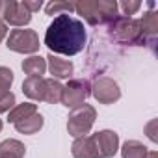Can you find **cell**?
Wrapping results in <instances>:
<instances>
[{"instance_id":"1","label":"cell","mask_w":158,"mask_h":158,"mask_svg":"<svg viewBox=\"0 0 158 158\" xmlns=\"http://www.w3.org/2000/svg\"><path fill=\"white\" fill-rule=\"evenodd\" d=\"M86 28L84 23L71 17L69 13L58 15L47 28L45 34V45L50 48V54H65L74 56L86 45Z\"/></svg>"},{"instance_id":"2","label":"cell","mask_w":158,"mask_h":158,"mask_svg":"<svg viewBox=\"0 0 158 158\" xmlns=\"http://www.w3.org/2000/svg\"><path fill=\"white\" fill-rule=\"evenodd\" d=\"M110 34L115 41L123 45H139L145 39L139 21L132 17H123V15H119L114 23H110Z\"/></svg>"},{"instance_id":"3","label":"cell","mask_w":158,"mask_h":158,"mask_svg":"<svg viewBox=\"0 0 158 158\" xmlns=\"http://www.w3.org/2000/svg\"><path fill=\"white\" fill-rule=\"evenodd\" d=\"M95 117H97V112L93 106L89 104H82V106H78L74 108L69 117H67V130L73 138H82L86 134H89L93 123H95Z\"/></svg>"},{"instance_id":"4","label":"cell","mask_w":158,"mask_h":158,"mask_svg":"<svg viewBox=\"0 0 158 158\" xmlns=\"http://www.w3.org/2000/svg\"><path fill=\"white\" fill-rule=\"evenodd\" d=\"M8 48L19 54H34L35 50H39V35L30 28L11 30L8 35Z\"/></svg>"},{"instance_id":"5","label":"cell","mask_w":158,"mask_h":158,"mask_svg":"<svg viewBox=\"0 0 158 158\" xmlns=\"http://www.w3.org/2000/svg\"><path fill=\"white\" fill-rule=\"evenodd\" d=\"M89 95H91V86L88 80H71L67 86H63L61 104L74 110L78 106H82Z\"/></svg>"},{"instance_id":"6","label":"cell","mask_w":158,"mask_h":158,"mask_svg":"<svg viewBox=\"0 0 158 158\" xmlns=\"http://www.w3.org/2000/svg\"><path fill=\"white\" fill-rule=\"evenodd\" d=\"M91 95L101 102V104H112L115 101H119L121 97V89L117 86V82H114L112 78L108 76H102V78H97L91 86Z\"/></svg>"},{"instance_id":"7","label":"cell","mask_w":158,"mask_h":158,"mask_svg":"<svg viewBox=\"0 0 158 158\" xmlns=\"http://www.w3.org/2000/svg\"><path fill=\"white\" fill-rule=\"evenodd\" d=\"M4 21L8 24H13V26H26L30 21H32V13L26 10L24 2H4V8H2V13Z\"/></svg>"},{"instance_id":"8","label":"cell","mask_w":158,"mask_h":158,"mask_svg":"<svg viewBox=\"0 0 158 158\" xmlns=\"http://www.w3.org/2000/svg\"><path fill=\"white\" fill-rule=\"evenodd\" d=\"M91 138L95 141L99 158H112L119 151V136L114 130H101Z\"/></svg>"},{"instance_id":"9","label":"cell","mask_w":158,"mask_h":158,"mask_svg":"<svg viewBox=\"0 0 158 158\" xmlns=\"http://www.w3.org/2000/svg\"><path fill=\"white\" fill-rule=\"evenodd\" d=\"M45 88H47V78L43 76H28L23 82V91L32 101H45Z\"/></svg>"},{"instance_id":"10","label":"cell","mask_w":158,"mask_h":158,"mask_svg":"<svg viewBox=\"0 0 158 158\" xmlns=\"http://www.w3.org/2000/svg\"><path fill=\"white\" fill-rule=\"evenodd\" d=\"M73 156L74 158H99L97 154V147L91 136H82V138H76L73 147Z\"/></svg>"},{"instance_id":"11","label":"cell","mask_w":158,"mask_h":158,"mask_svg":"<svg viewBox=\"0 0 158 158\" xmlns=\"http://www.w3.org/2000/svg\"><path fill=\"white\" fill-rule=\"evenodd\" d=\"M48 69L54 78H69L73 74V63L69 60H61L54 54H48Z\"/></svg>"},{"instance_id":"12","label":"cell","mask_w":158,"mask_h":158,"mask_svg":"<svg viewBox=\"0 0 158 158\" xmlns=\"http://www.w3.org/2000/svg\"><path fill=\"white\" fill-rule=\"evenodd\" d=\"M78 15H82L89 24H101L99 19V10H97V0H82L74 6Z\"/></svg>"},{"instance_id":"13","label":"cell","mask_w":158,"mask_h":158,"mask_svg":"<svg viewBox=\"0 0 158 158\" xmlns=\"http://www.w3.org/2000/svg\"><path fill=\"white\" fill-rule=\"evenodd\" d=\"M97 10H99V19H101V24L104 23H114L119 15V8H117V2L115 0H97Z\"/></svg>"},{"instance_id":"14","label":"cell","mask_w":158,"mask_h":158,"mask_svg":"<svg viewBox=\"0 0 158 158\" xmlns=\"http://www.w3.org/2000/svg\"><path fill=\"white\" fill-rule=\"evenodd\" d=\"M43 123H45L43 115L35 112L34 115H30V117H26V119L15 123V128H17V132H21V134H35V132H39V130L43 128Z\"/></svg>"},{"instance_id":"15","label":"cell","mask_w":158,"mask_h":158,"mask_svg":"<svg viewBox=\"0 0 158 158\" xmlns=\"http://www.w3.org/2000/svg\"><path fill=\"white\" fill-rule=\"evenodd\" d=\"M24 152L26 147L19 139H6L0 143V158H23Z\"/></svg>"},{"instance_id":"16","label":"cell","mask_w":158,"mask_h":158,"mask_svg":"<svg viewBox=\"0 0 158 158\" xmlns=\"http://www.w3.org/2000/svg\"><path fill=\"white\" fill-rule=\"evenodd\" d=\"M35 112H37V106H35L34 102H23V104H15V106L10 110V114H8V121L15 125V123L23 121V119H26V117L34 115Z\"/></svg>"},{"instance_id":"17","label":"cell","mask_w":158,"mask_h":158,"mask_svg":"<svg viewBox=\"0 0 158 158\" xmlns=\"http://www.w3.org/2000/svg\"><path fill=\"white\" fill-rule=\"evenodd\" d=\"M23 71L28 76H43L47 71V60L41 56H30L23 61Z\"/></svg>"},{"instance_id":"18","label":"cell","mask_w":158,"mask_h":158,"mask_svg":"<svg viewBox=\"0 0 158 158\" xmlns=\"http://www.w3.org/2000/svg\"><path fill=\"white\" fill-rule=\"evenodd\" d=\"M121 154H123V158H147L149 151L141 141L130 139V141H125V145L121 149Z\"/></svg>"},{"instance_id":"19","label":"cell","mask_w":158,"mask_h":158,"mask_svg":"<svg viewBox=\"0 0 158 158\" xmlns=\"http://www.w3.org/2000/svg\"><path fill=\"white\" fill-rule=\"evenodd\" d=\"M61 93H63V86L54 80V78H47V88H45V102L48 104H58L61 102Z\"/></svg>"},{"instance_id":"20","label":"cell","mask_w":158,"mask_h":158,"mask_svg":"<svg viewBox=\"0 0 158 158\" xmlns=\"http://www.w3.org/2000/svg\"><path fill=\"white\" fill-rule=\"evenodd\" d=\"M139 26H141L143 37H145V35H154V34L158 32V13H156V11L145 13L143 19L139 21Z\"/></svg>"},{"instance_id":"21","label":"cell","mask_w":158,"mask_h":158,"mask_svg":"<svg viewBox=\"0 0 158 158\" xmlns=\"http://www.w3.org/2000/svg\"><path fill=\"white\" fill-rule=\"evenodd\" d=\"M13 84V73L8 67H0V99H4L6 95H10V88Z\"/></svg>"},{"instance_id":"22","label":"cell","mask_w":158,"mask_h":158,"mask_svg":"<svg viewBox=\"0 0 158 158\" xmlns=\"http://www.w3.org/2000/svg\"><path fill=\"white\" fill-rule=\"evenodd\" d=\"M74 6L76 4H73V2H50V4H47L45 11H47V15H61V13L74 11Z\"/></svg>"},{"instance_id":"23","label":"cell","mask_w":158,"mask_h":158,"mask_svg":"<svg viewBox=\"0 0 158 158\" xmlns=\"http://www.w3.org/2000/svg\"><path fill=\"white\" fill-rule=\"evenodd\" d=\"M117 8L123 10V17H130L141 8V2H138V0H123L121 4H117Z\"/></svg>"},{"instance_id":"24","label":"cell","mask_w":158,"mask_h":158,"mask_svg":"<svg viewBox=\"0 0 158 158\" xmlns=\"http://www.w3.org/2000/svg\"><path fill=\"white\" fill-rule=\"evenodd\" d=\"M23 2H24L26 10H28L30 13H34V11H39V10H41V6H43V2H41V0H35V2H30V0H23Z\"/></svg>"},{"instance_id":"25","label":"cell","mask_w":158,"mask_h":158,"mask_svg":"<svg viewBox=\"0 0 158 158\" xmlns=\"http://www.w3.org/2000/svg\"><path fill=\"white\" fill-rule=\"evenodd\" d=\"M154 127H156V119H152V121H151V123L147 125V136H149V138H151L152 141H156V136L152 134V128H154Z\"/></svg>"},{"instance_id":"26","label":"cell","mask_w":158,"mask_h":158,"mask_svg":"<svg viewBox=\"0 0 158 158\" xmlns=\"http://www.w3.org/2000/svg\"><path fill=\"white\" fill-rule=\"evenodd\" d=\"M6 34H8V26H6L4 21H0V41L6 37Z\"/></svg>"},{"instance_id":"27","label":"cell","mask_w":158,"mask_h":158,"mask_svg":"<svg viewBox=\"0 0 158 158\" xmlns=\"http://www.w3.org/2000/svg\"><path fill=\"white\" fill-rule=\"evenodd\" d=\"M147 158H158V152H156V151H149Z\"/></svg>"},{"instance_id":"28","label":"cell","mask_w":158,"mask_h":158,"mask_svg":"<svg viewBox=\"0 0 158 158\" xmlns=\"http://www.w3.org/2000/svg\"><path fill=\"white\" fill-rule=\"evenodd\" d=\"M0 130H2V119H0Z\"/></svg>"}]
</instances>
